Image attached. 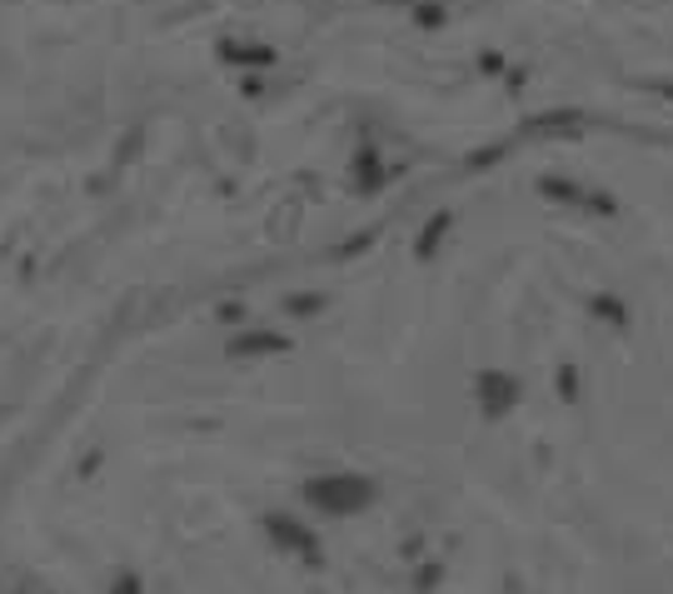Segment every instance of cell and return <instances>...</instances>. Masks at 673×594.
Listing matches in <instances>:
<instances>
[{
    "mask_svg": "<svg viewBox=\"0 0 673 594\" xmlns=\"http://www.w3.org/2000/svg\"><path fill=\"white\" fill-rule=\"evenodd\" d=\"M449 226V215H435V226L425 230V240H419V255H429V250H435V240H439V230Z\"/></svg>",
    "mask_w": 673,
    "mask_h": 594,
    "instance_id": "obj_5",
    "label": "cell"
},
{
    "mask_svg": "<svg viewBox=\"0 0 673 594\" xmlns=\"http://www.w3.org/2000/svg\"><path fill=\"white\" fill-rule=\"evenodd\" d=\"M110 594H140V580H135V574H120L115 590H110Z\"/></svg>",
    "mask_w": 673,
    "mask_h": 594,
    "instance_id": "obj_6",
    "label": "cell"
},
{
    "mask_svg": "<svg viewBox=\"0 0 673 594\" xmlns=\"http://www.w3.org/2000/svg\"><path fill=\"white\" fill-rule=\"evenodd\" d=\"M305 495H309V505H319V510L350 514V510H359L375 489H369L359 475H325V480H309Z\"/></svg>",
    "mask_w": 673,
    "mask_h": 594,
    "instance_id": "obj_1",
    "label": "cell"
},
{
    "mask_svg": "<svg viewBox=\"0 0 673 594\" xmlns=\"http://www.w3.org/2000/svg\"><path fill=\"white\" fill-rule=\"evenodd\" d=\"M265 524H270V535L280 540V545H290V549H315V540H309L295 520H284V514H270Z\"/></svg>",
    "mask_w": 673,
    "mask_h": 594,
    "instance_id": "obj_2",
    "label": "cell"
},
{
    "mask_svg": "<svg viewBox=\"0 0 673 594\" xmlns=\"http://www.w3.org/2000/svg\"><path fill=\"white\" fill-rule=\"evenodd\" d=\"M235 355H249V350H284V340L280 335H249V340H235Z\"/></svg>",
    "mask_w": 673,
    "mask_h": 594,
    "instance_id": "obj_4",
    "label": "cell"
},
{
    "mask_svg": "<svg viewBox=\"0 0 673 594\" xmlns=\"http://www.w3.org/2000/svg\"><path fill=\"white\" fill-rule=\"evenodd\" d=\"M379 180H384V166H379L375 150H359L355 155V185L359 191H379Z\"/></svg>",
    "mask_w": 673,
    "mask_h": 594,
    "instance_id": "obj_3",
    "label": "cell"
},
{
    "mask_svg": "<svg viewBox=\"0 0 673 594\" xmlns=\"http://www.w3.org/2000/svg\"><path fill=\"white\" fill-rule=\"evenodd\" d=\"M419 21H425V25H439V21H444V11H439V5H425V11H419Z\"/></svg>",
    "mask_w": 673,
    "mask_h": 594,
    "instance_id": "obj_7",
    "label": "cell"
},
{
    "mask_svg": "<svg viewBox=\"0 0 673 594\" xmlns=\"http://www.w3.org/2000/svg\"><path fill=\"white\" fill-rule=\"evenodd\" d=\"M663 96H673V85H663Z\"/></svg>",
    "mask_w": 673,
    "mask_h": 594,
    "instance_id": "obj_8",
    "label": "cell"
}]
</instances>
